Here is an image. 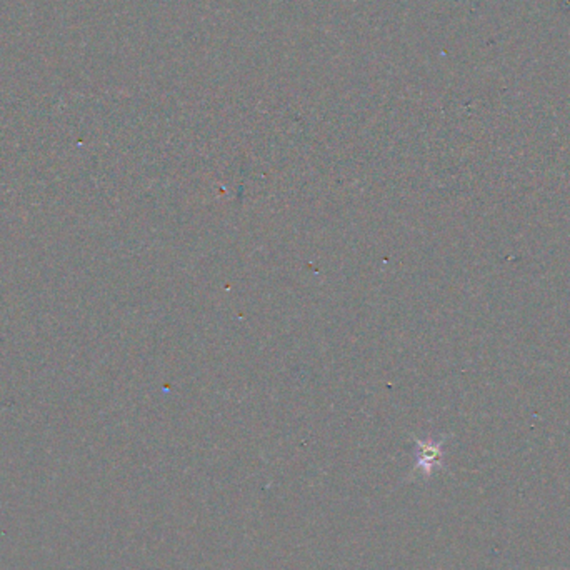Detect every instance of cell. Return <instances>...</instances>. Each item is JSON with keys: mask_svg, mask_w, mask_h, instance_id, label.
<instances>
[{"mask_svg": "<svg viewBox=\"0 0 570 570\" xmlns=\"http://www.w3.org/2000/svg\"><path fill=\"white\" fill-rule=\"evenodd\" d=\"M420 447L417 467L424 470L425 477L432 474V469L441 464L442 457V441L441 442H417Z\"/></svg>", "mask_w": 570, "mask_h": 570, "instance_id": "6da1fadb", "label": "cell"}]
</instances>
